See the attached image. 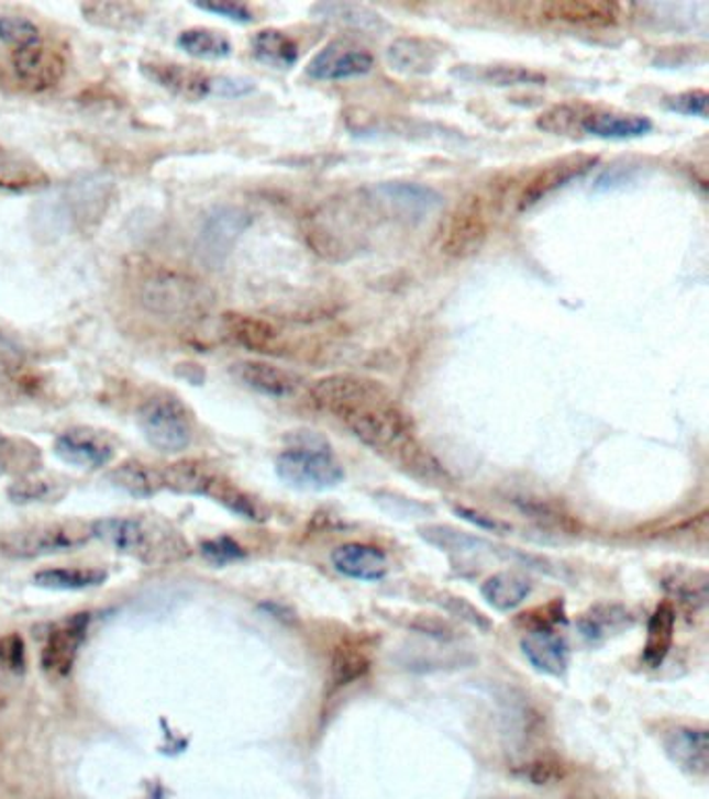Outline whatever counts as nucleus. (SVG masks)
<instances>
[{"mask_svg": "<svg viewBox=\"0 0 709 799\" xmlns=\"http://www.w3.org/2000/svg\"><path fill=\"white\" fill-rule=\"evenodd\" d=\"M441 48L429 40L408 38L394 40L387 48V63L391 69L406 76H426L440 63Z\"/></svg>", "mask_w": 709, "mask_h": 799, "instance_id": "19", "label": "nucleus"}, {"mask_svg": "<svg viewBox=\"0 0 709 799\" xmlns=\"http://www.w3.org/2000/svg\"><path fill=\"white\" fill-rule=\"evenodd\" d=\"M55 454L65 465L97 470L107 467L113 460L115 448L100 431L74 428L58 435Z\"/></svg>", "mask_w": 709, "mask_h": 799, "instance_id": "10", "label": "nucleus"}, {"mask_svg": "<svg viewBox=\"0 0 709 799\" xmlns=\"http://www.w3.org/2000/svg\"><path fill=\"white\" fill-rule=\"evenodd\" d=\"M177 46L193 59H228L233 51L230 38L211 27H190L177 36Z\"/></svg>", "mask_w": 709, "mask_h": 799, "instance_id": "29", "label": "nucleus"}, {"mask_svg": "<svg viewBox=\"0 0 709 799\" xmlns=\"http://www.w3.org/2000/svg\"><path fill=\"white\" fill-rule=\"evenodd\" d=\"M92 537V525L84 523H40L9 531L0 540V550L9 558H40L84 546Z\"/></svg>", "mask_w": 709, "mask_h": 799, "instance_id": "5", "label": "nucleus"}, {"mask_svg": "<svg viewBox=\"0 0 709 799\" xmlns=\"http://www.w3.org/2000/svg\"><path fill=\"white\" fill-rule=\"evenodd\" d=\"M589 113L583 104H556L539 115L538 127L554 136H573L583 130V121Z\"/></svg>", "mask_w": 709, "mask_h": 799, "instance_id": "33", "label": "nucleus"}, {"mask_svg": "<svg viewBox=\"0 0 709 799\" xmlns=\"http://www.w3.org/2000/svg\"><path fill=\"white\" fill-rule=\"evenodd\" d=\"M13 458V448L9 446L7 440H0V473L4 470V465H9Z\"/></svg>", "mask_w": 709, "mask_h": 799, "instance_id": "47", "label": "nucleus"}, {"mask_svg": "<svg viewBox=\"0 0 709 799\" xmlns=\"http://www.w3.org/2000/svg\"><path fill=\"white\" fill-rule=\"evenodd\" d=\"M81 15L97 27L115 32H134L146 21L142 7L132 2H88L81 4Z\"/></svg>", "mask_w": 709, "mask_h": 799, "instance_id": "23", "label": "nucleus"}, {"mask_svg": "<svg viewBox=\"0 0 709 799\" xmlns=\"http://www.w3.org/2000/svg\"><path fill=\"white\" fill-rule=\"evenodd\" d=\"M375 192L381 196L387 204H391L396 211H400L406 217H419V219L437 211L443 202L440 192H435L433 188L421 186V184H408V181L381 184Z\"/></svg>", "mask_w": 709, "mask_h": 799, "instance_id": "21", "label": "nucleus"}, {"mask_svg": "<svg viewBox=\"0 0 709 799\" xmlns=\"http://www.w3.org/2000/svg\"><path fill=\"white\" fill-rule=\"evenodd\" d=\"M277 475L298 489H331L344 481V467L325 450L291 448L277 456Z\"/></svg>", "mask_w": 709, "mask_h": 799, "instance_id": "7", "label": "nucleus"}, {"mask_svg": "<svg viewBox=\"0 0 709 799\" xmlns=\"http://www.w3.org/2000/svg\"><path fill=\"white\" fill-rule=\"evenodd\" d=\"M48 186V176L38 163L0 146V190L30 192Z\"/></svg>", "mask_w": 709, "mask_h": 799, "instance_id": "22", "label": "nucleus"}, {"mask_svg": "<svg viewBox=\"0 0 709 799\" xmlns=\"http://www.w3.org/2000/svg\"><path fill=\"white\" fill-rule=\"evenodd\" d=\"M88 623H90L88 614H77L71 621L58 624L57 629L48 635V642L42 650V668L48 675L65 677L71 673L79 645L86 640Z\"/></svg>", "mask_w": 709, "mask_h": 799, "instance_id": "14", "label": "nucleus"}, {"mask_svg": "<svg viewBox=\"0 0 709 799\" xmlns=\"http://www.w3.org/2000/svg\"><path fill=\"white\" fill-rule=\"evenodd\" d=\"M115 488L123 489L134 498H153L165 489V477L160 468L151 467L142 460H125L109 475Z\"/></svg>", "mask_w": 709, "mask_h": 799, "instance_id": "24", "label": "nucleus"}, {"mask_svg": "<svg viewBox=\"0 0 709 799\" xmlns=\"http://www.w3.org/2000/svg\"><path fill=\"white\" fill-rule=\"evenodd\" d=\"M13 71L27 90L44 92L63 79L67 63L55 46L38 40L13 53Z\"/></svg>", "mask_w": 709, "mask_h": 799, "instance_id": "9", "label": "nucleus"}, {"mask_svg": "<svg viewBox=\"0 0 709 799\" xmlns=\"http://www.w3.org/2000/svg\"><path fill=\"white\" fill-rule=\"evenodd\" d=\"M652 130V121L641 115H622V113H589L583 121V132L589 136L606 140H627V137L645 136Z\"/></svg>", "mask_w": 709, "mask_h": 799, "instance_id": "25", "label": "nucleus"}, {"mask_svg": "<svg viewBox=\"0 0 709 799\" xmlns=\"http://www.w3.org/2000/svg\"><path fill=\"white\" fill-rule=\"evenodd\" d=\"M531 591H533L531 581L518 573H498L480 587L483 598L501 612H510L518 608L531 596Z\"/></svg>", "mask_w": 709, "mask_h": 799, "instance_id": "27", "label": "nucleus"}, {"mask_svg": "<svg viewBox=\"0 0 709 799\" xmlns=\"http://www.w3.org/2000/svg\"><path fill=\"white\" fill-rule=\"evenodd\" d=\"M231 375L242 386L269 398H288L296 390L293 375L263 360H240L231 365Z\"/></svg>", "mask_w": 709, "mask_h": 799, "instance_id": "18", "label": "nucleus"}, {"mask_svg": "<svg viewBox=\"0 0 709 799\" xmlns=\"http://www.w3.org/2000/svg\"><path fill=\"white\" fill-rule=\"evenodd\" d=\"M248 225V215H244L237 209H221L214 215L207 219L202 228V242L209 248V253H225L233 244V240L242 234Z\"/></svg>", "mask_w": 709, "mask_h": 799, "instance_id": "28", "label": "nucleus"}, {"mask_svg": "<svg viewBox=\"0 0 709 799\" xmlns=\"http://www.w3.org/2000/svg\"><path fill=\"white\" fill-rule=\"evenodd\" d=\"M137 428L146 442L165 454H177L192 446V412L175 396L160 393L148 398L137 410Z\"/></svg>", "mask_w": 709, "mask_h": 799, "instance_id": "4", "label": "nucleus"}, {"mask_svg": "<svg viewBox=\"0 0 709 799\" xmlns=\"http://www.w3.org/2000/svg\"><path fill=\"white\" fill-rule=\"evenodd\" d=\"M666 754L680 770L693 777H706L709 770V735L706 729L680 726L664 740Z\"/></svg>", "mask_w": 709, "mask_h": 799, "instance_id": "15", "label": "nucleus"}, {"mask_svg": "<svg viewBox=\"0 0 709 799\" xmlns=\"http://www.w3.org/2000/svg\"><path fill=\"white\" fill-rule=\"evenodd\" d=\"M0 663L11 670H23L25 666V645L18 633H11L0 640Z\"/></svg>", "mask_w": 709, "mask_h": 799, "instance_id": "44", "label": "nucleus"}, {"mask_svg": "<svg viewBox=\"0 0 709 799\" xmlns=\"http://www.w3.org/2000/svg\"><path fill=\"white\" fill-rule=\"evenodd\" d=\"M40 40V30L36 23L18 15H2L0 18V42L11 46L13 51L25 48Z\"/></svg>", "mask_w": 709, "mask_h": 799, "instance_id": "38", "label": "nucleus"}, {"mask_svg": "<svg viewBox=\"0 0 709 799\" xmlns=\"http://www.w3.org/2000/svg\"><path fill=\"white\" fill-rule=\"evenodd\" d=\"M4 706H7V698H4V696H2V693H0V712H2V710H4Z\"/></svg>", "mask_w": 709, "mask_h": 799, "instance_id": "48", "label": "nucleus"}, {"mask_svg": "<svg viewBox=\"0 0 709 799\" xmlns=\"http://www.w3.org/2000/svg\"><path fill=\"white\" fill-rule=\"evenodd\" d=\"M140 71L144 78L151 79L158 88L167 90L173 97L188 100V102H198V100L214 97V92H217V78H212L200 69L181 65V63L160 59L142 60Z\"/></svg>", "mask_w": 709, "mask_h": 799, "instance_id": "8", "label": "nucleus"}, {"mask_svg": "<svg viewBox=\"0 0 709 799\" xmlns=\"http://www.w3.org/2000/svg\"><path fill=\"white\" fill-rule=\"evenodd\" d=\"M193 7L200 11L212 13V15L235 21V23L254 21V13L250 11L248 7L242 2H233V0H202V2H193Z\"/></svg>", "mask_w": 709, "mask_h": 799, "instance_id": "43", "label": "nucleus"}, {"mask_svg": "<svg viewBox=\"0 0 709 799\" xmlns=\"http://www.w3.org/2000/svg\"><path fill=\"white\" fill-rule=\"evenodd\" d=\"M252 55L273 69H289L298 63V44L279 30H261L252 40Z\"/></svg>", "mask_w": 709, "mask_h": 799, "instance_id": "26", "label": "nucleus"}, {"mask_svg": "<svg viewBox=\"0 0 709 799\" xmlns=\"http://www.w3.org/2000/svg\"><path fill=\"white\" fill-rule=\"evenodd\" d=\"M204 554L209 558H212V561H217V563H225V561L240 558L244 552H242V547L237 546L235 542L223 537V540H214V542L204 544Z\"/></svg>", "mask_w": 709, "mask_h": 799, "instance_id": "46", "label": "nucleus"}, {"mask_svg": "<svg viewBox=\"0 0 709 799\" xmlns=\"http://www.w3.org/2000/svg\"><path fill=\"white\" fill-rule=\"evenodd\" d=\"M310 398L368 448L403 470L431 481L445 477L440 463L419 442L410 417L379 381L354 373H335L317 379Z\"/></svg>", "mask_w": 709, "mask_h": 799, "instance_id": "1", "label": "nucleus"}, {"mask_svg": "<svg viewBox=\"0 0 709 799\" xmlns=\"http://www.w3.org/2000/svg\"><path fill=\"white\" fill-rule=\"evenodd\" d=\"M539 15L570 25L610 27L624 18V9L608 0H554L539 4Z\"/></svg>", "mask_w": 709, "mask_h": 799, "instance_id": "13", "label": "nucleus"}, {"mask_svg": "<svg viewBox=\"0 0 709 799\" xmlns=\"http://www.w3.org/2000/svg\"><path fill=\"white\" fill-rule=\"evenodd\" d=\"M58 496H63V491H57V484L51 479H42V477H23L9 488V498L21 504L53 502V498H58Z\"/></svg>", "mask_w": 709, "mask_h": 799, "instance_id": "37", "label": "nucleus"}, {"mask_svg": "<svg viewBox=\"0 0 709 799\" xmlns=\"http://www.w3.org/2000/svg\"><path fill=\"white\" fill-rule=\"evenodd\" d=\"M373 67L375 59L365 48H356L344 42H333L308 63L307 74L312 79L337 81V79L366 76Z\"/></svg>", "mask_w": 709, "mask_h": 799, "instance_id": "12", "label": "nucleus"}, {"mask_svg": "<svg viewBox=\"0 0 709 799\" xmlns=\"http://www.w3.org/2000/svg\"><path fill=\"white\" fill-rule=\"evenodd\" d=\"M699 575V573H697ZM695 573H685V575H674L672 579L666 581V587L671 589L672 596L678 598L680 602L690 606H704L708 600V575H704L699 581Z\"/></svg>", "mask_w": 709, "mask_h": 799, "instance_id": "39", "label": "nucleus"}, {"mask_svg": "<svg viewBox=\"0 0 709 799\" xmlns=\"http://www.w3.org/2000/svg\"><path fill=\"white\" fill-rule=\"evenodd\" d=\"M370 668V661L363 650L352 645H340L331 661V675L337 685H350V683L365 677Z\"/></svg>", "mask_w": 709, "mask_h": 799, "instance_id": "36", "label": "nucleus"}, {"mask_svg": "<svg viewBox=\"0 0 709 799\" xmlns=\"http://www.w3.org/2000/svg\"><path fill=\"white\" fill-rule=\"evenodd\" d=\"M107 579L98 568H46L34 575V584L46 589H86Z\"/></svg>", "mask_w": 709, "mask_h": 799, "instance_id": "32", "label": "nucleus"}, {"mask_svg": "<svg viewBox=\"0 0 709 799\" xmlns=\"http://www.w3.org/2000/svg\"><path fill=\"white\" fill-rule=\"evenodd\" d=\"M421 535L429 544L441 547V550H454V552H466L480 544L479 540H475L462 531H456L452 526H422Z\"/></svg>", "mask_w": 709, "mask_h": 799, "instance_id": "40", "label": "nucleus"}, {"mask_svg": "<svg viewBox=\"0 0 709 799\" xmlns=\"http://www.w3.org/2000/svg\"><path fill=\"white\" fill-rule=\"evenodd\" d=\"M135 288L148 311L173 321H193L211 309L212 296L202 281L160 265L144 269Z\"/></svg>", "mask_w": 709, "mask_h": 799, "instance_id": "3", "label": "nucleus"}, {"mask_svg": "<svg viewBox=\"0 0 709 799\" xmlns=\"http://www.w3.org/2000/svg\"><path fill=\"white\" fill-rule=\"evenodd\" d=\"M520 775L524 779L531 780L533 785H550V783H554V780L564 777V766L556 758L541 756V758H535V761L527 762L522 766Z\"/></svg>", "mask_w": 709, "mask_h": 799, "instance_id": "41", "label": "nucleus"}, {"mask_svg": "<svg viewBox=\"0 0 709 799\" xmlns=\"http://www.w3.org/2000/svg\"><path fill=\"white\" fill-rule=\"evenodd\" d=\"M312 11L319 13L321 20L337 21V23L354 25V27H361V30H375V27H384L385 25L381 15L373 13L370 9L361 7V4L329 2V4H317Z\"/></svg>", "mask_w": 709, "mask_h": 799, "instance_id": "34", "label": "nucleus"}, {"mask_svg": "<svg viewBox=\"0 0 709 799\" xmlns=\"http://www.w3.org/2000/svg\"><path fill=\"white\" fill-rule=\"evenodd\" d=\"M489 235V215L479 195H468L456 204L441 228V253L468 258L479 253Z\"/></svg>", "mask_w": 709, "mask_h": 799, "instance_id": "6", "label": "nucleus"}, {"mask_svg": "<svg viewBox=\"0 0 709 799\" xmlns=\"http://www.w3.org/2000/svg\"><path fill=\"white\" fill-rule=\"evenodd\" d=\"M522 654L539 673L562 677L568 668V645L550 626H538L522 637Z\"/></svg>", "mask_w": 709, "mask_h": 799, "instance_id": "16", "label": "nucleus"}, {"mask_svg": "<svg viewBox=\"0 0 709 799\" xmlns=\"http://www.w3.org/2000/svg\"><path fill=\"white\" fill-rule=\"evenodd\" d=\"M333 566L344 573L345 577L358 581H379L387 575V556L379 547L366 544H345L340 546L333 556Z\"/></svg>", "mask_w": 709, "mask_h": 799, "instance_id": "20", "label": "nucleus"}, {"mask_svg": "<svg viewBox=\"0 0 709 799\" xmlns=\"http://www.w3.org/2000/svg\"><path fill=\"white\" fill-rule=\"evenodd\" d=\"M629 624V612L622 606L599 604L578 619V629L589 642H603Z\"/></svg>", "mask_w": 709, "mask_h": 799, "instance_id": "31", "label": "nucleus"}, {"mask_svg": "<svg viewBox=\"0 0 709 799\" xmlns=\"http://www.w3.org/2000/svg\"><path fill=\"white\" fill-rule=\"evenodd\" d=\"M92 537L146 565H169L190 556L188 542L177 531L146 519H102L92 523Z\"/></svg>", "mask_w": 709, "mask_h": 799, "instance_id": "2", "label": "nucleus"}, {"mask_svg": "<svg viewBox=\"0 0 709 799\" xmlns=\"http://www.w3.org/2000/svg\"><path fill=\"white\" fill-rule=\"evenodd\" d=\"M475 79L489 86L498 88H517V86H541L545 84V76L517 65H494V67H480L475 71Z\"/></svg>", "mask_w": 709, "mask_h": 799, "instance_id": "35", "label": "nucleus"}, {"mask_svg": "<svg viewBox=\"0 0 709 799\" xmlns=\"http://www.w3.org/2000/svg\"><path fill=\"white\" fill-rule=\"evenodd\" d=\"M676 626V610L671 602H662L655 608L647 626V644H645V663L660 666L671 652Z\"/></svg>", "mask_w": 709, "mask_h": 799, "instance_id": "30", "label": "nucleus"}, {"mask_svg": "<svg viewBox=\"0 0 709 799\" xmlns=\"http://www.w3.org/2000/svg\"><path fill=\"white\" fill-rule=\"evenodd\" d=\"M597 163L595 156L575 155L564 156L556 163L543 167L535 176L531 177L524 186V190L518 196V209L527 211L535 207L545 196L554 195L573 179L585 176Z\"/></svg>", "mask_w": 709, "mask_h": 799, "instance_id": "11", "label": "nucleus"}, {"mask_svg": "<svg viewBox=\"0 0 709 799\" xmlns=\"http://www.w3.org/2000/svg\"><path fill=\"white\" fill-rule=\"evenodd\" d=\"M708 100L706 90H689V92L666 98V107L683 115L706 119L708 118Z\"/></svg>", "mask_w": 709, "mask_h": 799, "instance_id": "42", "label": "nucleus"}, {"mask_svg": "<svg viewBox=\"0 0 709 799\" xmlns=\"http://www.w3.org/2000/svg\"><path fill=\"white\" fill-rule=\"evenodd\" d=\"M225 328L231 337L244 348L261 354H284L286 340L273 323L248 317V314H225Z\"/></svg>", "mask_w": 709, "mask_h": 799, "instance_id": "17", "label": "nucleus"}, {"mask_svg": "<svg viewBox=\"0 0 709 799\" xmlns=\"http://www.w3.org/2000/svg\"><path fill=\"white\" fill-rule=\"evenodd\" d=\"M456 512L461 514L464 521H468V523H473V525L480 526V529L494 531V533H508V531L512 529V526L508 525V523H503V521H499V519H494V517H489V514L477 512V510H470V508H456Z\"/></svg>", "mask_w": 709, "mask_h": 799, "instance_id": "45", "label": "nucleus"}]
</instances>
